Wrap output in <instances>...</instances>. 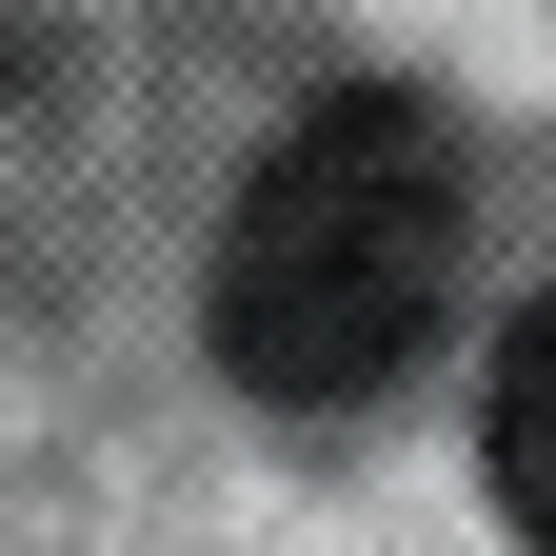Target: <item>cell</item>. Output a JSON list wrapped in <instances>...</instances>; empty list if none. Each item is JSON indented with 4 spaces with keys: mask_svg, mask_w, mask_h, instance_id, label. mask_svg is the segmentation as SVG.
I'll use <instances>...</instances> for the list:
<instances>
[{
    "mask_svg": "<svg viewBox=\"0 0 556 556\" xmlns=\"http://www.w3.org/2000/svg\"><path fill=\"white\" fill-rule=\"evenodd\" d=\"M438 278H457V139L417 100H318L219 219V378L338 417L438 338Z\"/></svg>",
    "mask_w": 556,
    "mask_h": 556,
    "instance_id": "obj_1",
    "label": "cell"
},
{
    "mask_svg": "<svg viewBox=\"0 0 556 556\" xmlns=\"http://www.w3.org/2000/svg\"><path fill=\"white\" fill-rule=\"evenodd\" d=\"M497 517L556 556V299L517 318V358H497Z\"/></svg>",
    "mask_w": 556,
    "mask_h": 556,
    "instance_id": "obj_2",
    "label": "cell"
}]
</instances>
